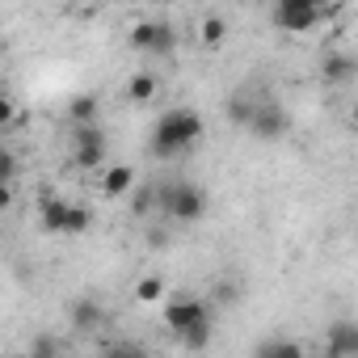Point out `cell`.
Listing matches in <instances>:
<instances>
[{"label":"cell","instance_id":"6da1fadb","mask_svg":"<svg viewBox=\"0 0 358 358\" xmlns=\"http://www.w3.org/2000/svg\"><path fill=\"white\" fill-rule=\"evenodd\" d=\"M199 139H203V114H199V110H190V106H177V110H164V114L156 118L152 152H156L160 160H169V156L190 152Z\"/></svg>","mask_w":358,"mask_h":358},{"label":"cell","instance_id":"7a4b0ae2","mask_svg":"<svg viewBox=\"0 0 358 358\" xmlns=\"http://www.w3.org/2000/svg\"><path fill=\"white\" fill-rule=\"evenodd\" d=\"M156 207L164 211V220L177 224H194L207 211V194L194 182H173V186H156Z\"/></svg>","mask_w":358,"mask_h":358},{"label":"cell","instance_id":"3957f363","mask_svg":"<svg viewBox=\"0 0 358 358\" xmlns=\"http://www.w3.org/2000/svg\"><path fill=\"white\" fill-rule=\"evenodd\" d=\"M38 220H43V228H47V232H55V236H76V232H85V228H89V220H93V215H89L85 207H76V203H64V199L43 194Z\"/></svg>","mask_w":358,"mask_h":358},{"label":"cell","instance_id":"277c9868","mask_svg":"<svg viewBox=\"0 0 358 358\" xmlns=\"http://www.w3.org/2000/svg\"><path fill=\"white\" fill-rule=\"evenodd\" d=\"M164 324H169L177 337H186V333L211 324V308H207L203 299H194V295H173V299L164 303Z\"/></svg>","mask_w":358,"mask_h":358},{"label":"cell","instance_id":"5b68a950","mask_svg":"<svg viewBox=\"0 0 358 358\" xmlns=\"http://www.w3.org/2000/svg\"><path fill=\"white\" fill-rule=\"evenodd\" d=\"M320 13H324V9L316 5V0H274V26L287 30V34H308V30H316Z\"/></svg>","mask_w":358,"mask_h":358},{"label":"cell","instance_id":"8992f818","mask_svg":"<svg viewBox=\"0 0 358 358\" xmlns=\"http://www.w3.org/2000/svg\"><path fill=\"white\" fill-rule=\"evenodd\" d=\"M245 131L257 135V139H266V143H274V139H282V135L291 131V114H287L274 97H262L257 110H253V122H249Z\"/></svg>","mask_w":358,"mask_h":358},{"label":"cell","instance_id":"52a82bcc","mask_svg":"<svg viewBox=\"0 0 358 358\" xmlns=\"http://www.w3.org/2000/svg\"><path fill=\"white\" fill-rule=\"evenodd\" d=\"M72 160H76V169H101V160H106V131L97 127V122H80V127H72Z\"/></svg>","mask_w":358,"mask_h":358},{"label":"cell","instance_id":"ba28073f","mask_svg":"<svg viewBox=\"0 0 358 358\" xmlns=\"http://www.w3.org/2000/svg\"><path fill=\"white\" fill-rule=\"evenodd\" d=\"M131 47L143 51V55H169L177 47V30L169 22H139L131 30Z\"/></svg>","mask_w":358,"mask_h":358},{"label":"cell","instance_id":"9c48e42d","mask_svg":"<svg viewBox=\"0 0 358 358\" xmlns=\"http://www.w3.org/2000/svg\"><path fill=\"white\" fill-rule=\"evenodd\" d=\"M106 320H110V312H106L93 295H80V299L68 308V324H72L76 333H97V329H106Z\"/></svg>","mask_w":358,"mask_h":358},{"label":"cell","instance_id":"30bf717a","mask_svg":"<svg viewBox=\"0 0 358 358\" xmlns=\"http://www.w3.org/2000/svg\"><path fill=\"white\" fill-rule=\"evenodd\" d=\"M324 350L337 354V358L358 354V324H354V320H333L329 333H324Z\"/></svg>","mask_w":358,"mask_h":358},{"label":"cell","instance_id":"8fae6325","mask_svg":"<svg viewBox=\"0 0 358 358\" xmlns=\"http://www.w3.org/2000/svg\"><path fill=\"white\" fill-rule=\"evenodd\" d=\"M127 190H135V169L131 164H110L101 173V194L106 199H122Z\"/></svg>","mask_w":358,"mask_h":358},{"label":"cell","instance_id":"7c38bea8","mask_svg":"<svg viewBox=\"0 0 358 358\" xmlns=\"http://www.w3.org/2000/svg\"><path fill=\"white\" fill-rule=\"evenodd\" d=\"M224 110H228V122H232V127H249V122H253L257 101H249V93H245V89H236V93L228 97V106H224Z\"/></svg>","mask_w":358,"mask_h":358},{"label":"cell","instance_id":"4fadbf2b","mask_svg":"<svg viewBox=\"0 0 358 358\" xmlns=\"http://www.w3.org/2000/svg\"><path fill=\"white\" fill-rule=\"evenodd\" d=\"M68 122H72V127H80V122H97V97H89V93L72 97V101H68Z\"/></svg>","mask_w":358,"mask_h":358},{"label":"cell","instance_id":"5bb4252c","mask_svg":"<svg viewBox=\"0 0 358 358\" xmlns=\"http://www.w3.org/2000/svg\"><path fill=\"white\" fill-rule=\"evenodd\" d=\"M320 76H324L329 85H341V80H350V76H354V64H350L345 55H329V59L320 64Z\"/></svg>","mask_w":358,"mask_h":358},{"label":"cell","instance_id":"9a60e30c","mask_svg":"<svg viewBox=\"0 0 358 358\" xmlns=\"http://www.w3.org/2000/svg\"><path fill=\"white\" fill-rule=\"evenodd\" d=\"M127 97H131V101H152V97H156V76L135 72V76L127 80Z\"/></svg>","mask_w":358,"mask_h":358},{"label":"cell","instance_id":"2e32d148","mask_svg":"<svg viewBox=\"0 0 358 358\" xmlns=\"http://www.w3.org/2000/svg\"><path fill=\"white\" fill-rule=\"evenodd\" d=\"M224 38H228V22H224V17H207V22H203V43H207V47H220Z\"/></svg>","mask_w":358,"mask_h":358},{"label":"cell","instance_id":"e0dca14e","mask_svg":"<svg viewBox=\"0 0 358 358\" xmlns=\"http://www.w3.org/2000/svg\"><path fill=\"white\" fill-rule=\"evenodd\" d=\"M160 295H164V282H160V278H139V282H135V299L156 303Z\"/></svg>","mask_w":358,"mask_h":358},{"label":"cell","instance_id":"ac0fdd59","mask_svg":"<svg viewBox=\"0 0 358 358\" xmlns=\"http://www.w3.org/2000/svg\"><path fill=\"white\" fill-rule=\"evenodd\" d=\"M257 354H299V345L295 341H262Z\"/></svg>","mask_w":358,"mask_h":358},{"label":"cell","instance_id":"d6986e66","mask_svg":"<svg viewBox=\"0 0 358 358\" xmlns=\"http://www.w3.org/2000/svg\"><path fill=\"white\" fill-rule=\"evenodd\" d=\"M30 354H34V358H51V354H59V345H55L51 337H38V341L30 345Z\"/></svg>","mask_w":358,"mask_h":358},{"label":"cell","instance_id":"ffe728a7","mask_svg":"<svg viewBox=\"0 0 358 358\" xmlns=\"http://www.w3.org/2000/svg\"><path fill=\"white\" fill-rule=\"evenodd\" d=\"M236 295H241V291H236L232 282H224V287H220V299H236Z\"/></svg>","mask_w":358,"mask_h":358},{"label":"cell","instance_id":"44dd1931","mask_svg":"<svg viewBox=\"0 0 358 358\" xmlns=\"http://www.w3.org/2000/svg\"><path fill=\"white\" fill-rule=\"evenodd\" d=\"M316 5H320V9H329V5H337V0H316Z\"/></svg>","mask_w":358,"mask_h":358}]
</instances>
